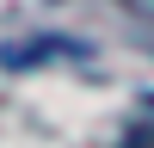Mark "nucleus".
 <instances>
[{
    "label": "nucleus",
    "instance_id": "nucleus-1",
    "mask_svg": "<svg viewBox=\"0 0 154 148\" xmlns=\"http://www.w3.org/2000/svg\"><path fill=\"white\" fill-rule=\"evenodd\" d=\"M117 148H154V123H136V130H130V136H123V142H117Z\"/></svg>",
    "mask_w": 154,
    "mask_h": 148
},
{
    "label": "nucleus",
    "instance_id": "nucleus-2",
    "mask_svg": "<svg viewBox=\"0 0 154 148\" xmlns=\"http://www.w3.org/2000/svg\"><path fill=\"white\" fill-rule=\"evenodd\" d=\"M130 12H142V19H154V0H123Z\"/></svg>",
    "mask_w": 154,
    "mask_h": 148
}]
</instances>
